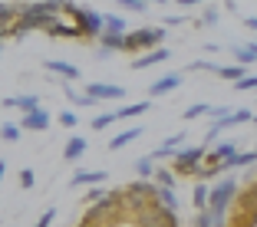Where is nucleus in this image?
<instances>
[{
    "instance_id": "obj_17",
    "label": "nucleus",
    "mask_w": 257,
    "mask_h": 227,
    "mask_svg": "<svg viewBox=\"0 0 257 227\" xmlns=\"http://www.w3.org/2000/svg\"><path fill=\"white\" fill-rule=\"evenodd\" d=\"M10 109H20V112L27 115V112H37V109H43V106H40L37 92H30V96H14L10 99Z\"/></svg>"
},
{
    "instance_id": "obj_31",
    "label": "nucleus",
    "mask_w": 257,
    "mask_h": 227,
    "mask_svg": "<svg viewBox=\"0 0 257 227\" xmlns=\"http://www.w3.org/2000/svg\"><path fill=\"white\" fill-rule=\"evenodd\" d=\"M218 17H221V10L214 7V4H208V7H204V14H201V27H211V23H218Z\"/></svg>"
},
{
    "instance_id": "obj_18",
    "label": "nucleus",
    "mask_w": 257,
    "mask_h": 227,
    "mask_svg": "<svg viewBox=\"0 0 257 227\" xmlns=\"http://www.w3.org/2000/svg\"><path fill=\"white\" fill-rule=\"evenodd\" d=\"M102 50H106L109 56L112 53H125V33H102Z\"/></svg>"
},
{
    "instance_id": "obj_43",
    "label": "nucleus",
    "mask_w": 257,
    "mask_h": 227,
    "mask_svg": "<svg viewBox=\"0 0 257 227\" xmlns=\"http://www.w3.org/2000/svg\"><path fill=\"white\" fill-rule=\"evenodd\" d=\"M0 56H4V43H0Z\"/></svg>"
},
{
    "instance_id": "obj_13",
    "label": "nucleus",
    "mask_w": 257,
    "mask_h": 227,
    "mask_svg": "<svg viewBox=\"0 0 257 227\" xmlns=\"http://www.w3.org/2000/svg\"><path fill=\"white\" fill-rule=\"evenodd\" d=\"M99 181H106V171L102 168H76L73 178H69V184H99Z\"/></svg>"
},
{
    "instance_id": "obj_15",
    "label": "nucleus",
    "mask_w": 257,
    "mask_h": 227,
    "mask_svg": "<svg viewBox=\"0 0 257 227\" xmlns=\"http://www.w3.org/2000/svg\"><path fill=\"white\" fill-rule=\"evenodd\" d=\"M50 73H56V76H63L66 83H73V79H79V69L73 66V63H66V60H46L43 63Z\"/></svg>"
},
{
    "instance_id": "obj_37",
    "label": "nucleus",
    "mask_w": 257,
    "mask_h": 227,
    "mask_svg": "<svg viewBox=\"0 0 257 227\" xmlns=\"http://www.w3.org/2000/svg\"><path fill=\"white\" fill-rule=\"evenodd\" d=\"M53 217H56V207H46V211L40 214V220H37L33 227H50V224H53Z\"/></svg>"
},
{
    "instance_id": "obj_34",
    "label": "nucleus",
    "mask_w": 257,
    "mask_h": 227,
    "mask_svg": "<svg viewBox=\"0 0 257 227\" xmlns=\"http://www.w3.org/2000/svg\"><path fill=\"white\" fill-rule=\"evenodd\" d=\"M20 184H23L27 191L37 184V174H33V168H20Z\"/></svg>"
},
{
    "instance_id": "obj_10",
    "label": "nucleus",
    "mask_w": 257,
    "mask_h": 227,
    "mask_svg": "<svg viewBox=\"0 0 257 227\" xmlns=\"http://www.w3.org/2000/svg\"><path fill=\"white\" fill-rule=\"evenodd\" d=\"M86 151H89V138H83V135H69V142L63 145V158L76 165V161L83 158Z\"/></svg>"
},
{
    "instance_id": "obj_4",
    "label": "nucleus",
    "mask_w": 257,
    "mask_h": 227,
    "mask_svg": "<svg viewBox=\"0 0 257 227\" xmlns=\"http://www.w3.org/2000/svg\"><path fill=\"white\" fill-rule=\"evenodd\" d=\"M204 145H182V148L172 155V171L175 174H198L204 165Z\"/></svg>"
},
{
    "instance_id": "obj_16",
    "label": "nucleus",
    "mask_w": 257,
    "mask_h": 227,
    "mask_svg": "<svg viewBox=\"0 0 257 227\" xmlns=\"http://www.w3.org/2000/svg\"><path fill=\"white\" fill-rule=\"evenodd\" d=\"M142 125H132V129H125V132H119V135H112L109 138V148L112 151H119V148H125V145H132L136 138H142Z\"/></svg>"
},
{
    "instance_id": "obj_24",
    "label": "nucleus",
    "mask_w": 257,
    "mask_h": 227,
    "mask_svg": "<svg viewBox=\"0 0 257 227\" xmlns=\"http://www.w3.org/2000/svg\"><path fill=\"white\" fill-rule=\"evenodd\" d=\"M152 174H155V161H152V155L136 158V178H145V181H149Z\"/></svg>"
},
{
    "instance_id": "obj_38",
    "label": "nucleus",
    "mask_w": 257,
    "mask_h": 227,
    "mask_svg": "<svg viewBox=\"0 0 257 227\" xmlns=\"http://www.w3.org/2000/svg\"><path fill=\"white\" fill-rule=\"evenodd\" d=\"M175 4H178V7H185V10H188V7H198V4H208V0H175Z\"/></svg>"
},
{
    "instance_id": "obj_25",
    "label": "nucleus",
    "mask_w": 257,
    "mask_h": 227,
    "mask_svg": "<svg viewBox=\"0 0 257 227\" xmlns=\"http://www.w3.org/2000/svg\"><path fill=\"white\" fill-rule=\"evenodd\" d=\"M20 135H23V129L17 122H7V125L0 129V138H4V142H20Z\"/></svg>"
},
{
    "instance_id": "obj_3",
    "label": "nucleus",
    "mask_w": 257,
    "mask_h": 227,
    "mask_svg": "<svg viewBox=\"0 0 257 227\" xmlns=\"http://www.w3.org/2000/svg\"><path fill=\"white\" fill-rule=\"evenodd\" d=\"M165 40V27H139V30L125 33V53H149L159 50Z\"/></svg>"
},
{
    "instance_id": "obj_33",
    "label": "nucleus",
    "mask_w": 257,
    "mask_h": 227,
    "mask_svg": "<svg viewBox=\"0 0 257 227\" xmlns=\"http://www.w3.org/2000/svg\"><path fill=\"white\" fill-rule=\"evenodd\" d=\"M234 89H237V92H250V89H257V76H244V79H237Z\"/></svg>"
},
{
    "instance_id": "obj_41",
    "label": "nucleus",
    "mask_w": 257,
    "mask_h": 227,
    "mask_svg": "<svg viewBox=\"0 0 257 227\" xmlns=\"http://www.w3.org/2000/svg\"><path fill=\"white\" fill-rule=\"evenodd\" d=\"M4 37H7V30H4V27H0V43H4Z\"/></svg>"
},
{
    "instance_id": "obj_40",
    "label": "nucleus",
    "mask_w": 257,
    "mask_h": 227,
    "mask_svg": "<svg viewBox=\"0 0 257 227\" xmlns=\"http://www.w3.org/2000/svg\"><path fill=\"white\" fill-rule=\"evenodd\" d=\"M4 174H7V161L0 158V184H4Z\"/></svg>"
},
{
    "instance_id": "obj_39",
    "label": "nucleus",
    "mask_w": 257,
    "mask_h": 227,
    "mask_svg": "<svg viewBox=\"0 0 257 227\" xmlns=\"http://www.w3.org/2000/svg\"><path fill=\"white\" fill-rule=\"evenodd\" d=\"M244 27H247V30H254V33H257V17H247V20H244Z\"/></svg>"
},
{
    "instance_id": "obj_12",
    "label": "nucleus",
    "mask_w": 257,
    "mask_h": 227,
    "mask_svg": "<svg viewBox=\"0 0 257 227\" xmlns=\"http://www.w3.org/2000/svg\"><path fill=\"white\" fill-rule=\"evenodd\" d=\"M250 165H257V148H250V151H234L231 158L224 161V171H234V168H250Z\"/></svg>"
},
{
    "instance_id": "obj_6",
    "label": "nucleus",
    "mask_w": 257,
    "mask_h": 227,
    "mask_svg": "<svg viewBox=\"0 0 257 227\" xmlns=\"http://www.w3.org/2000/svg\"><path fill=\"white\" fill-rule=\"evenodd\" d=\"M86 96L96 99V102H109V99H125V89H122L119 83H89L86 86Z\"/></svg>"
},
{
    "instance_id": "obj_2",
    "label": "nucleus",
    "mask_w": 257,
    "mask_h": 227,
    "mask_svg": "<svg viewBox=\"0 0 257 227\" xmlns=\"http://www.w3.org/2000/svg\"><path fill=\"white\" fill-rule=\"evenodd\" d=\"M122 204H125V214H136L142 207L155 204V181H145V178H136L132 184L122 188Z\"/></svg>"
},
{
    "instance_id": "obj_11",
    "label": "nucleus",
    "mask_w": 257,
    "mask_h": 227,
    "mask_svg": "<svg viewBox=\"0 0 257 227\" xmlns=\"http://www.w3.org/2000/svg\"><path fill=\"white\" fill-rule=\"evenodd\" d=\"M20 129L23 132H46L50 129V112L46 109H37V112H27L20 122Z\"/></svg>"
},
{
    "instance_id": "obj_1",
    "label": "nucleus",
    "mask_w": 257,
    "mask_h": 227,
    "mask_svg": "<svg viewBox=\"0 0 257 227\" xmlns=\"http://www.w3.org/2000/svg\"><path fill=\"white\" fill-rule=\"evenodd\" d=\"M63 14L73 17V27L79 30L83 40H92V37H102V14L89 7H76L73 0H63Z\"/></svg>"
},
{
    "instance_id": "obj_8",
    "label": "nucleus",
    "mask_w": 257,
    "mask_h": 227,
    "mask_svg": "<svg viewBox=\"0 0 257 227\" xmlns=\"http://www.w3.org/2000/svg\"><path fill=\"white\" fill-rule=\"evenodd\" d=\"M182 83H185V76H182V73H165L162 79H155V83L149 86V96H152V99L168 96V92H175V89H178Z\"/></svg>"
},
{
    "instance_id": "obj_32",
    "label": "nucleus",
    "mask_w": 257,
    "mask_h": 227,
    "mask_svg": "<svg viewBox=\"0 0 257 227\" xmlns=\"http://www.w3.org/2000/svg\"><path fill=\"white\" fill-rule=\"evenodd\" d=\"M119 7L122 10H132V14H145L149 4H145V0H119Z\"/></svg>"
},
{
    "instance_id": "obj_19",
    "label": "nucleus",
    "mask_w": 257,
    "mask_h": 227,
    "mask_svg": "<svg viewBox=\"0 0 257 227\" xmlns=\"http://www.w3.org/2000/svg\"><path fill=\"white\" fill-rule=\"evenodd\" d=\"M155 204L165 207V211H175V214H178V197H175L172 188H159V184H155Z\"/></svg>"
},
{
    "instance_id": "obj_28",
    "label": "nucleus",
    "mask_w": 257,
    "mask_h": 227,
    "mask_svg": "<svg viewBox=\"0 0 257 227\" xmlns=\"http://www.w3.org/2000/svg\"><path fill=\"white\" fill-rule=\"evenodd\" d=\"M214 73H218V76H224V79H234V83L247 76V73H244V66H218Z\"/></svg>"
},
{
    "instance_id": "obj_30",
    "label": "nucleus",
    "mask_w": 257,
    "mask_h": 227,
    "mask_svg": "<svg viewBox=\"0 0 257 227\" xmlns=\"http://www.w3.org/2000/svg\"><path fill=\"white\" fill-rule=\"evenodd\" d=\"M211 151H214V155H218L221 161H227V158H231V155H234V151H237V145H234V142H218V145H214Z\"/></svg>"
},
{
    "instance_id": "obj_23",
    "label": "nucleus",
    "mask_w": 257,
    "mask_h": 227,
    "mask_svg": "<svg viewBox=\"0 0 257 227\" xmlns=\"http://www.w3.org/2000/svg\"><path fill=\"white\" fill-rule=\"evenodd\" d=\"M152 178H155V184H159V188H172L175 191V171H172V168L155 165V174H152Z\"/></svg>"
},
{
    "instance_id": "obj_29",
    "label": "nucleus",
    "mask_w": 257,
    "mask_h": 227,
    "mask_svg": "<svg viewBox=\"0 0 257 227\" xmlns=\"http://www.w3.org/2000/svg\"><path fill=\"white\" fill-rule=\"evenodd\" d=\"M112 122H115V112L109 109V112H99L96 119H92V129H96V132H102V129H109Z\"/></svg>"
},
{
    "instance_id": "obj_22",
    "label": "nucleus",
    "mask_w": 257,
    "mask_h": 227,
    "mask_svg": "<svg viewBox=\"0 0 257 227\" xmlns=\"http://www.w3.org/2000/svg\"><path fill=\"white\" fill-rule=\"evenodd\" d=\"M234 60H237V66H250V63H257V43L237 46V50H234Z\"/></svg>"
},
{
    "instance_id": "obj_20",
    "label": "nucleus",
    "mask_w": 257,
    "mask_h": 227,
    "mask_svg": "<svg viewBox=\"0 0 257 227\" xmlns=\"http://www.w3.org/2000/svg\"><path fill=\"white\" fill-rule=\"evenodd\" d=\"M152 109V102H136V106H122L115 109V119H139V115H145Z\"/></svg>"
},
{
    "instance_id": "obj_27",
    "label": "nucleus",
    "mask_w": 257,
    "mask_h": 227,
    "mask_svg": "<svg viewBox=\"0 0 257 227\" xmlns=\"http://www.w3.org/2000/svg\"><path fill=\"white\" fill-rule=\"evenodd\" d=\"M201 115H208V102H198V106H188L182 112V119L185 122H195V119H201Z\"/></svg>"
},
{
    "instance_id": "obj_9",
    "label": "nucleus",
    "mask_w": 257,
    "mask_h": 227,
    "mask_svg": "<svg viewBox=\"0 0 257 227\" xmlns=\"http://www.w3.org/2000/svg\"><path fill=\"white\" fill-rule=\"evenodd\" d=\"M168 60H172V50L159 46V50H149V53L136 56V60H132V69H152V66H159V63H168Z\"/></svg>"
},
{
    "instance_id": "obj_21",
    "label": "nucleus",
    "mask_w": 257,
    "mask_h": 227,
    "mask_svg": "<svg viewBox=\"0 0 257 227\" xmlns=\"http://www.w3.org/2000/svg\"><path fill=\"white\" fill-rule=\"evenodd\" d=\"M102 33H128V27L119 14H106L102 17Z\"/></svg>"
},
{
    "instance_id": "obj_45",
    "label": "nucleus",
    "mask_w": 257,
    "mask_h": 227,
    "mask_svg": "<svg viewBox=\"0 0 257 227\" xmlns=\"http://www.w3.org/2000/svg\"><path fill=\"white\" fill-rule=\"evenodd\" d=\"M250 122H257V115H254V119H250Z\"/></svg>"
},
{
    "instance_id": "obj_35",
    "label": "nucleus",
    "mask_w": 257,
    "mask_h": 227,
    "mask_svg": "<svg viewBox=\"0 0 257 227\" xmlns=\"http://www.w3.org/2000/svg\"><path fill=\"white\" fill-rule=\"evenodd\" d=\"M60 125H63V129H76V125H79L76 112H69V109H66V112H60Z\"/></svg>"
},
{
    "instance_id": "obj_42",
    "label": "nucleus",
    "mask_w": 257,
    "mask_h": 227,
    "mask_svg": "<svg viewBox=\"0 0 257 227\" xmlns=\"http://www.w3.org/2000/svg\"><path fill=\"white\" fill-rule=\"evenodd\" d=\"M145 4H165V0H145Z\"/></svg>"
},
{
    "instance_id": "obj_5",
    "label": "nucleus",
    "mask_w": 257,
    "mask_h": 227,
    "mask_svg": "<svg viewBox=\"0 0 257 227\" xmlns=\"http://www.w3.org/2000/svg\"><path fill=\"white\" fill-rule=\"evenodd\" d=\"M132 224L136 227H178V214L165 211V207H159V204H149V207L132 214Z\"/></svg>"
},
{
    "instance_id": "obj_26",
    "label": "nucleus",
    "mask_w": 257,
    "mask_h": 227,
    "mask_svg": "<svg viewBox=\"0 0 257 227\" xmlns=\"http://www.w3.org/2000/svg\"><path fill=\"white\" fill-rule=\"evenodd\" d=\"M208 191H211V184H198L195 194H191V201H195L198 211H204V207H208Z\"/></svg>"
},
{
    "instance_id": "obj_44",
    "label": "nucleus",
    "mask_w": 257,
    "mask_h": 227,
    "mask_svg": "<svg viewBox=\"0 0 257 227\" xmlns=\"http://www.w3.org/2000/svg\"><path fill=\"white\" fill-rule=\"evenodd\" d=\"M250 188H254V191H257V181H254V184H250Z\"/></svg>"
},
{
    "instance_id": "obj_14",
    "label": "nucleus",
    "mask_w": 257,
    "mask_h": 227,
    "mask_svg": "<svg viewBox=\"0 0 257 227\" xmlns=\"http://www.w3.org/2000/svg\"><path fill=\"white\" fill-rule=\"evenodd\" d=\"M46 33H50V37H63V40H83V37H79V30H76L73 23H63L60 17H53V20H50Z\"/></svg>"
},
{
    "instance_id": "obj_36",
    "label": "nucleus",
    "mask_w": 257,
    "mask_h": 227,
    "mask_svg": "<svg viewBox=\"0 0 257 227\" xmlns=\"http://www.w3.org/2000/svg\"><path fill=\"white\" fill-rule=\"evenodd\" d=\"M195 227H214V220H211V211H208V207L195 214Z\"/></svg>"
},
{
    "instance_id": "obj_7",
    "label": "nucleus",
    "mask_w": 257,
    "mask_h": 227,
    "mask_svg": "<svg viewBox=\"0 0 257 227\" xmlns=\"http://www.w3.org/2000/svg\"><path fill=\"white\" fill-rule=\"evenodd\" d=\"M23 10H27V0H0V27H4V30L17 27Z\"/></svg>"
}]
</instances>
